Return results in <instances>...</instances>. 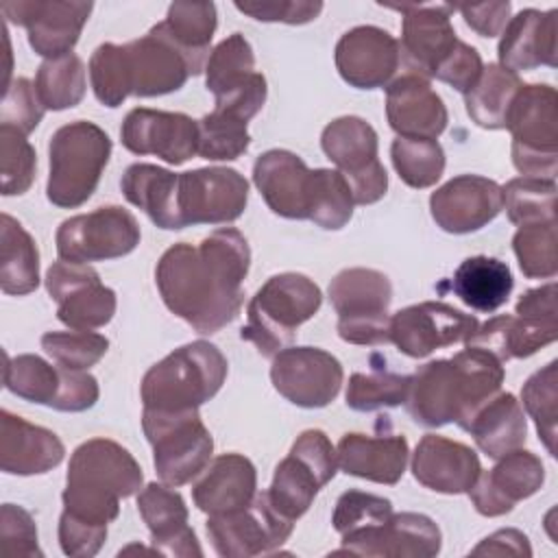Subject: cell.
Segmentation results:
<instances>
[{
    "mask_svg": "<svg viewBox=\"0 0 558 558\" xmlns=\"http://www.w3.org/2000/svg\"><path fill=\"white\" fill-rule=\"evenodd\" d=\"M266 92H268V87H266L264 74L253 72L242 85H238L235 89H231L225 96L216 98V107L214 109L225 111L229 116H235V118L248 122L264 107Z\"/></svg>",
    "mask_w": 558,
    "mask_h": 558,
    "instance_id": "cell-60",
    "label": "cell"
},
{
    "mask_svg": "<svg viewBox=\"0 0 558 558\" xmlns=\"http://www.w3.org/2000/svg\"><path fill=\"white\" fill-rule=\"evenodd\" d=\"M107 538V525H94L81 521L68 512L59 517V545L65 556L92 558L98 554Z\"/></svg>",
    "mask_w": 558,
    "mask_h": 558,
    "instance_id": "cell-59",
    "label": "cell"
},
{
    "mask_svg": "<svg viewBox=\"0 0 558 558\" xmlns=\"http://www.w3.org/2000/svg\"><path fill=\"white\" fill-rule=\"evenodd\" d=\"M120 140L135 155H157L166 163L181 166L198 150V120L177 111L137 107L126 113Z\"/></svg>",
    "mask_w": 558,
    "mask_h": 558,
    "instance_id": "cell-19",
    "label": "cell"
},
{
    "mask_svg": "<svg viewBox=\"0 0 558 558\" xmlns=\"http://www.w3.org/2000/svg\"><path fill=\"white\" fill-rule=\"evenodd\" d=\"M329 301L338 314V336L349 344L377 347L390 342V279L375 268H344L329 283Z\"/></svg>",
    "mask_w": 558,
    "mask_h": 558,
    "instance_id": "cell-8",
    "label": "cell"
},
{
    "mask_svg": "<svg viewBox=\"0 0 558 558\" xmlns=\"http://www.w3.org/2000/svg\"><path fill=\"white\" fill-rule=\"evenodd\" d=\"M46 290L57 303V318L70 329H98L116 314V292L102 286L89 264L54 262L46 272Z\"/></svg>",
    "mask_w": 558,
    "mask_h": 558,
    "instance_id": "cell-16",
    "label": "cell"
},
{
    "mask_svg": "<svg viewBox=\"0 0 558 558\" xmlns=\"http://www.w3.org/2000/svg\"><path fill=\"white\" fill-rule=\"evenodd\" d=\"M514 314L545 327H558V307H556V283H545L532 288L517 301Z\"/></svg>",
    "mask_w": 558,
    "mask_h": 558,
    "instance_id": "cell-63",
    "label": "cell"
},
{
    "mask_svg": "<svg viewBox=\"0 0 558 558\" xmlns=\"http://www.w3.org/2000/svg\"><path fill=\"white\" fill-rule=\"evenodd\" d=\"M353 196L347 179L338 170L316 168L310 179L307 220L323 229H342L353 216Z\"/></svg>",
    "mask_w": 558,
    "mask_h": 558,
    "instance_id": "cell-43",
    "label": "cell"
},
{
    "mask_svg": "<svg viewBox=\"0 0 558 558\" xmlns=\"http://www.w3.org/2000/svg\"><path fill=\"white\" fill-rule=\"evenodd\" d=\"M216 24L214 2H172L166 20L153 28L183 54L192 76H196L209 59Z\"/></svg>",
    "mask_w": 558,
    "mask_h": 558,
    "instance_id": "cell-34",
    "label": "cell"
},
{
    "mask_svg": "<svg viewBox=\"0 0 558 558\" xmlns=\"http://www.w3.org/2000/svg\"><path fill=\"white\" fill-rule=\"evenodd\" d=\"M323 153L347 179L355 205L377 203L388 190V174L377 159V133L357 118L342 116L329 122L320 135Z\"/></svg>",
    "mask_w": 558,
    "mask_h": 558,
    "instance_id": "cell-11",
    "label": "cell"
},
{
    "mask_svg": "<svg viewBox=\"0 0 558 558\" xmlns=\"http://www.w3.org/2000/svg\"><path fill=\"white\" fill-rule=\"evenodd\" d=\"M41 349L63 368L87 371L107 353L109 340L89 329L46 331L41 336Z\"/></svg>",
    "mask_w": 558,
    "mask_h": 558,
    "instance_id": "cell-52",
    "label": "cell"
},
{
    "mask_svg": "<svg viewBox=\"0 0 558 558\" xmlns=\"http://www.w3.org/2000/svg\"><path fill=\"white\" fill-rule=\"evenodd\" d=\"M336 449L325 432L305 429L277 464L268 499L288 519L303 517L318 490L336 475Z\"/></svg>",
    "mask_w": 558,
    "mask_h": 558,
    "instance_id": "cell-10",
    "label": "cell"
},
{
    "mask_svg": "<svg viewBox=\"0 0 558 558\" xmlns=\"http://www.w3.org/2000/svg\"><path fill=\"white\" fill-rule=\"evenodd\" d=\"M92 2H2L0 11L17 26H26L31 48L46 57L57 59L70 54L76 46L81 31L92 13Z\"/></svg>",
    "mask_w": 558,
    "mask_h": 558,
    "instance_id": "cell-18",
    "label": "cell"
},
{
    "mask_svg": "<svg viewBox=\"0 0 558 558\" xmlns=\"http://www.w3.org/2000/svg\"><path fill=\"white\" fill-rule=\"evenodd\" d=\"M131 96L153 98L177 92L192 76L183 54L155 28L144 37L124 44Z\"/></svg>",
    "mask_w": 558,
    "mask_h": 558,
    "instance_id": "cell-29",
    "label": "cell"
},
{
    "mask_svg": "<svg viewBox=\"0 0 558 558\" xmlns=\"http://www.w3.org/2000/svg\"><path fill=\"white\" fill-rule=\"evenodd\" d=\"M410 377L375 368L371 373H353L347 386V405L355 412H375L405 403Z\"/></svg>",
    "mask_w": 558,
    "mask_h": 558,
    "instance_id": "cell-48",
    "label": "cell"
},
{
    "mask_svg": "<svg viewBox=\"0 0 558 558\" xmlns=\"http://www.w3.org/2000/svg\"><path fill=\"white\" fill-rule=\"evenodd\" d=\"M504 209V190L493 179L460 174L429 196V211L447 233H473L486 227Z\"/></svg>",
    "mask_w": 558,
    "mask_h": 558,
    "instance_id": "cell-21",
    "label": "cell"
},
{
    "mask_svg": "<svg viewBox=\"0 0 558 558\" xmlns=\"http://www.w3.org/2000/svg\"><path fill=\"white\" fill-rule=\"evenodd\" d=\"M248 203V183L233 168H198L179 174L177 211L181 229L238 220Z\"/></svg>",
    "mask_w": 558,
    "mask_h": 558,
    "instance_id": "cell-14",
    "label": "cell"
},
{
    "mask_svg": "<svg viewBox=\"0 0 558 558\" xmlns=\"http://www.w3.org/2000/svg\"><path fill=\"white\" fill-rule=\"evenodd\" d=\"M320 303V288L310 277L299 272L272 275L251 299L240 338L264 357H275L294 342L296 329L318 312Z\"/></svg>",
    "mask_w": 558,
    "mask_h": 558,
    "instance_id": "cell-5",
    "label": "cell"
},
{
    "mask_svg": "<svg viewBox=\"0 0 558 558\" xmlns=\"http://www.w3.org/2000/svg\"><path fill=\"white\" fill-rule=\"evenodd\" d=\"M144 473L135 458L116 440L92 438L78 445L70 458L63 512L94 523L107 525L120 512V499L142 488Z\"/></svg>",
    "mask_w": 558,
    "mask_h": 558,
    "instance_id": "cell-3",
    "label": "cell"
},
{
    "mask_svg": "<svg viewBox=\"0 0 558 558\" xmlns=\"http://www.w3.org/2000/svg\"><path fill=\"white\" fill-rule=\"evenodd\" d=\"M63 442L54 432L33 425L9 410L0 412V469L9 475H39L61 464Z\"/></svg>",
    "mask_w": 558,
    "mask_h": 558,
    "instance_id": "cell-31",
    "label": "cell"
},
{
    "mask_svg": "<svg viewBox=\"0 0 558 558\" xmlns=\"http://www.w3.org/2000/svg\"><path fill=\"white\" fill-rule=\"evenodd\" d=\"M504 207L508 220L519 227L556 220V181L519 177L506 183Z\"/></svg>",
    "mask_w": 558,
    "mask_h": 558,
    "instance_id": "cell-44",
    "label": "cell"
},
{
    "mask_svg": "<svg viewBox=\"0 0 558 558\" xmlns=\"http://www.w3.org/2000/svg\"><path fill=\"white\" fill-rule=\"evenodd\" d=\"M98 381L85 371H72L61 366V390L54 401L59 412H83L98 401Z\"/></svg>",
    "mask_w": 558,
    "mask_h": 558,
    "instance_id": "cell-61",
    "label": "cell"
},
{
    "mask_svg": "<svg viewBox=\"0 0 558 558\" xmlns=\"http://www.w3.org/2000/svg\"><path fill=\"white\" fill-rule=\"evenodd\" d=\"M412 473L418 484L442 495L469 493L482 473L477 453L458 440L425 434L412 453Z\"/></svg>",
    "mask_w": 558,
    "mask_h": 558,
    "instance_id": "cell-25",
    "label": "cell"
},
{
    "mask_svg": "<svg viewBox=\"0 0 558 558\" xmlns=\"http://www.w3.org/2000/svg\"><path fill=\"white\" fill-rule=\"evenodd\" d=\"M4 388L24 401L52 408L61 390V366L33 353L4 355Z\"/></svg>",
    "mask_w": 558,
    "mask_h": 558,
    "instance_id": "cell-41",
    "label": "cell"
},
{
    "mask_svg": "<svg viewBox=\"0 0 558 558\" xmlns=\"http://www.w3.org/2000/svg\"><path fill=\"white\" fill-rule=\"evenodd\" d=\"M251 266L246 238L233 229H216L198 246L179 242L157 262L155 281L166 307L198 333H216L229 325L242 303V281Z\"/></svg>",
    "mask_w": 558,
    "mask_h": 558,
    "instance_id": "cell-1",
    "label": "cell"
},
{
    "mask_svg": "<svg viewBox=\"0 0 558 558\" xmlns=\"http://www.w3.org/2000/svg\"><path fill=\"white\" fill-rule=\"evenodd\" d=\"M342 364L316 347H288L272 357L270 381L275 390L299 408L329 405L342 386Z\"/></svg>",
    "mask_w": 558,
    "mask_h": 558,
    "instance_id": "cell-15",
    "label": "cell"
},
{
    "mask_svg": "<svg viewBox=\"0 0 558 558\" xmlns=\"http://www.w3.org/2000/svg\"><path fill=\"white\" fill-rule=\"evenodd\" d=\"M482 453L497 460L525 442L527 423L521 403L510 392H497L488 399L464 427Z\"/></svg>",
    "mask_w": 558,
    "mask_h": 558,
    "instance_id": "cell-35",
    "label": "cell"
},
{
    "mask_svg": "<svg viewBox=\"0 0 558 558\" xmlns=\"http://www.w3.org/2000/svg\"><path fill=\"white\" fill-rule=\"evenodd\" d=\"M519 268L530 279H551L558 272L556 220L519 227L512 238Z\"/></svg>",
    "mask_w": 558,
    "mask_h": 558,
    "instance_id": "cell-50",
    "label": "cell"
},
{
    "mask_svg": "<svg viewBox=\"0 0 558 558\" xmlns=\"http://www.w3.org/2000/svg\"><path fill=\"white\" fill-rule=\"evenodd\" d=\"M469 28L480 37H497L510 22L512 4L506 2H482V4H462L458 7Z\"/></svg>",
    "mask_w": 558,
    "mask_h": 558,
    "instance_id": "cell-62",
    "label": "cell"
},
{
    "mask_svg": "<svg viewBox=\"0 0 558 558\" xmlns=\"http://www.w3.org/2000/svg\"><path fill=\"white\" fill-rule=\"evenodd\" d=\"M473 556H504V554H510V556H532V549H530V543H527V536L519 530H499L490 536H486L473 551Z\"/></svg>",
    "mask_w": 558,
    "mask_h": 558,
    "instance_id": "cell-64",
    "label": "cell"
},
{
    "mask_svg": "<svg viewBox=\"0 0 558 558\" xmlns=\"http://www.w3.org/2000/svg\"><path fill=\"white\" fill-rule=\"evenodd\" d=\"M109 157L111 140L98 124L76 120L59 126L48 146V201L63 209L81 207L96 192Z\"/></svg>",
    "mask_w": 558,
    "mask_h": 558,
    "instance_id": "cell-6",
    "label": "cell"
},
{
    "mask_svg": "<svg viewBox=\"0 0 558 558\" xmlns=\"http://www.w3.org/2000/svg\"><path fill=\"white\" fill-rule=\"evenodd\" d=\"M390 514H392L390 499L373 493H364V490H347L336 501L331 523L340 536H349L388 521Z\"/></svg>",
    "mask_w": 558,
    "mask_h": 558,
    "instance_id": "cell-54",
    "label": "cell"
},
{
    "mask_svg": "<svg viewBox=\"0 0 558 558\" xmlns=\"http://www.w3.org/2000/svg\"><path fill=\"white\" fill-rule=\"evenodd\" d=\"M408 440L399 434H344L336 447L338 469L375 484H397L408 464Z\"/></svg>",
    "mask_w": 558,
    "mask_h": 558,
    "instance_id": "cell-32",
    "label": "cell"
},
{
    "mask_svg": "<svg viewBox=\"0 0 558 558\" xmlns=\"http://www.w3.org/2000/svg\"><path fill=\"white\" fill-rule=\"evenodd\" d=\"M525 412L534 418L536 432L549 456H556V423H558V362H549L536 371L521 388Z\"/></svg>",
    "mask_w": 558,
    "mask_h": 558,
    "instance_id": "cell-47",
    "label": "cell"
},
{
    "mask_svg": "<svg viewBox=\"0 0 558 558\" xmlns=\"http://www.w3.org/2000/svg\"><path fill=\"white\" fill-rule=\"evenodd\" d=\"M558 11L523 9L501 31L497 48L499 65L510 72H527L541 65L556 68L558 63Z\"/></svg>",
    "mask_w": 558,
    "mask_h": 558,
    "instance_id": "cell-26",
    "label": "cell"
},
{
    "mask_svg": "<svg viewBox=\"0 0 558 558\" xmlns=\"http://www.w3.org/2000/svg\"><path fill=\"white\" fill-rule=\"evenodd\" d=\"M0 220V288L4 294L22 296L39 286V251L13 216L2 214Z\"/></svg>",
    "mask_w": 558,
    "mask_h": 558,
    "instance_id": "cell-39",
    "label": "cell"
},
{
    "mask_svg": "<svg viewBox=\"0 0 558 558\" xmlns=\"http://www.w3.org/2000/svg\"><path fill=\"white\" fill-rule=\"evenodd\" d=\"M257 493V473L242 453L214 458L203 477L192 486L194 506L205 514H225L244 508Z\"/></svg>",
    "mask_w": 558,
    "mask_h": 558,
    "instance_id": "cell-33",
    "label": "cell"
},
{
    "mask_svg": "<svg viewBox=\"0 0 558 558\" xmlns=\"http://www.w3.org/2000/svg\"><path fill=\"white\" fill-rule=\"evenodd\" d=\"M137 512L144 519L153 545L166 556H203L194 530L187 525V506L174 486L150 482L137 495Z\"/></svg>",
    "mask_w": 558,
    "mask_h": 558,
    "instance_id": "cell-30",
    "label": "cell"
},
{
    "mask_svg": "<svg viewBox=\"0 0 558 558\" xmlns=\"http://www.w3.org/2000/svg\"><path fill=\"white\" fill-rule=\"evenodd\" d=\"M506 371L497 357L466 347L451 360L423 364L410 377L405 408L418 425L458 423L464 429L471 416L499 392Z\"/></svg>",
    "mask_w": 558,
    "mask_h": 558,
    "instance_id": "cell-2",
    "label": "cell"
},
{
    "mask_svg": "<svg viewBox=\"0 0 558 558\" xmlns=\"http://www.w3.org/2000/svg\"><path fill=\"white\" fill-rule=\"evenodd\" d=\"M142 429L153 447V462L159 480L168 486L192 482L211 460L214 438L198 416L190 412H142Z\"/></svg>",
    "mask_w": 558,
    "mask_h": 558,
    "instance_id": "cell-9",
    "label": "cell"
},
{
    "mask_svg": "<svg viewBox=\"0 0 558 558\" xmlns=\"http://www.w3.org/2000/svg\"><path fill=\"white\" fill-rule=\"evenodd\" d=\"M37 155L28 144L26 135L17 129L0 126V174H2V194L15 196L24 194L35 179Z\"/></svg>",
    "mask_w": 558,
    "mask_h": 558,
    "instance_id": "cell-53",
    "label": "cell"
},
{
    "mask_svg": "<svg viewBox=\"0 0 558 558\" xmlns=\"http://www.w3.org/2000/svg\"><path fill=\"white\" fill-rule=\"evenodd\" d=\"M397 174L410 187H432L445 170V150L436 140L397 137L390 146Z\"/></svg>",
    "mask_w": 558,
    "mask_h": 558,
    "instance_id": "cell-46",
    "label": "cell"
},
{
    "mask_svg": "<svg viewBox=\"0 0 558 558\" xmlns=\"http://www.w3.org/2000/svg\"><path fill=\"white\" fill-rule=\"evenodd\" d=\"M386 118L399 137L436 140L447 129V107L429 81L403 74L386 87Z\"/></svg>",
    "mask_w": 558,
    "mask_h": 558,
    "instance_id": "cell-27",
    "label": "cell"
},
{
    "mask_svg": "<svg viewBox=\"0 0 558 558\" xmlns=\"http://www.w3.org/2000/svg\"><path fill=\"white\" fill-rule=\"evenodd\" d=\"M235 9L259 22H283V24H307L323 11L318 0H253L235 2Z\"/></svg>",
    "mask_w": 558,
    "mask_h": 558,
    "instance_id": "cell-57",
    "label": "cell"
},
{
    "mask_svg": "<svg viewBox=\"0 0 558 558\" xmlns=\"http://www.w3.org/2000/svg\"><path fill=\"white\" fill-rule=\"evenodd\" d=\"M312 170L283 148L266 150L253 166V183L272 214L290 220H307Z\"/></svg>",
    "mask_w": 558,
    "mask_h": 558,
    "instance_id": "cell-28",
    "label": "cell"
},
{
    "mask_svg": "<svg viewBox=\"0 0 558 558\" xmlns=\"http://www.w3.org/2000/svg\"><path fill=\"white\" fill-rule=\"evenodd\" d=\"M477 318L442 301H423L390 316V342L408 357H427L436 349L466 344Z\"/></svg>",
    "mask_w": 558,
    "mask_h": 558,
    "instance_id": "cell-17",
    "label": "cell"
},
{
    "mask_svg": "<svg viewBox=\"0 0 558 558\" xmlns=\"http://www.w3.org/2000/svg\"><path fill=\"white\" fill-rule=\"evenodd\" d=\"M442 536L438 525L416 512L390 514L388 521L362 532L342 536L336 554H355L366 558H432L440 551Z\"/></svg>",
    "mask_w": 558,
    "mask_h": 558,
    "instance_id": "cell-20",
    "label": "cell"
},
{
    "mask_svg": "<svg viewBox=\"0 0 558 558\" xmlns=\"http://www.w3.org/2000/svg\"><path fill=\"white\" fill-rule=\"evenodd\" d=\"M44 111L46 109L37 98L35 85L28 78L17 76L9 81L0 107V126H11L22 135H28L41 122Z\"/></svg>",
    "mask_w": 558,
    "mask_h": 558,
    "instance_id": "cell-55",
    "label": "cell"
},
{
    "mask_svg": "<svg viewBox=\"0 0 558 558\" xmlns=\"http://www.w3.org/2000/svg\"><path fill=\"white\" fill-rule=\"evenodd\" d=\"M558 338V327H545L530 323L521 316H495L484 325H477L466 347L482 349L497 357L501 364L514 357H530L538 349L551 344Z\"/></svg>",
    "mask_w": 558,
    "mask_h": 558,
    "instance_id": "cell-38",
    "label": "cell"
},
{
    "mask_svg": "<svg viewBox=\"0 0 558 558\" xmlns=\"http://www.w3.org/2000/svg\"><path fill=\"white\" fill-rule=\"evenodd\" d=\"M253 72V48L242 33H233L209 52V59L205 63V85L216 98H220L242 85Z\"/></svg>",
    "mask_w": 558,
    "mask_h": 558,
    "instance_id": "cell-45",
    "label": "cell"
},
{
    "mask_svg": "<svg viewBox=\"0 0 558 558\" xmlns=\"http://www.w3.org/2000/svg\"><path fill=\"white\" fill-rule=\"evenodd\" d=\"M545 466L538 456L521 447L497 458L490 471H482L469 488V497L482 517H501L519 501L541 490Z\"/></svg>",
    "mask_w": 558,
    "mask_h": 558,
    "instance_id": "cell-24",
    "label": "cell"
},
{
    "mask_svg": "<svg viewBox=\"0 0 558 558\" xmlns=\"http://www.w3.org/2000/svg\"><path fill=\"white\" fill-rule=\"evenodd\" d=\"M403 13L401 22V61L408 63L410 72L423 78L434 76L438 63L458 44L456 31L451 26V13L456 7L449 4H392Z\"/></svg>",
    "mask_w": 558,
    "mask_h": 558,
    "instance_id": "cell-22",
    "label": "cell"
},
{
    "mask_svg": "<svg viewBox=\"0 0 558 558\" xmlns=\"http://www.w3.org/2000/svg\"><path fill=\"white\" fill-rule=\"evenodd\" d=\"M0 534L9 556H41L37 545V525L28 510L15 504H4L0 510Z\"/></svg>",
    "mask_w": 558,
    "mask_h": 558,
    "instance_id": "cell-56",
    "label": "cell"
},
{
    "mask_svg": "<svg viewBox=\"0 0 558 558\" xmlns=\"http://www.w3.org/2000/svg\"><path fill=\"white\" fill-rule=\"evenodd\" d=\"M482 70H484V63H482L480 52L473 46L458 39L453 50L434 70V76L438 81L451 85L453 89L466 94L480 78Z\"/></svg>",
    "mask_w": 558,
    "mask_h": 558,
    "instance_id": "cell-58",
    "label": "cell"
},
{
    "mask_svg": "<svg viewBox=\"0 0 558 558\" xmlns=\"http://www.w3.org/2000/svg\"><path fill=\"white\" fill-rule=\"evenodd\" d=\"M244 120L214 109L198 120V150L203 159L209 161H231L246 153L251 135Z\"/></svg>",
    "mask_w": 558,
    "mask_h": 558,
    "instance_id": "cell-49",
    "label": "cell"
},
{
    "mask_svg": "<svg viewBox=\"0 0 558 558\" xmlns=\"http://www.w3.org/2000/svg\"><path fill=\"white\" fill-rule=\"evenodd\" d=\"M521 85L519 74L499 63L484 65L475 85L464 94L469 118L482 129H506L510 102Z\"/></svg>",
    "mask_w": 558,
    "mask_h": 558,
    "instance_id": "cell-40",
    "label": "cell"
},
{
    "mask_svg": "<svg viewBox=\"0 0 558 558\" xmlns=\"http://www.w3.org/2000/svg\"><path fill=\"white\" fill-rule=\"evenodd\" d=\"M140 225L118 205L98 207L63 220L57 229V255L63 262L89 264L129 255L140 244Z\"/></svg>",
    "mask_w": 558,
    "mask_h": 558,
    "instance_id": "cell-12",
    "label": "cell"
},
{
    "mask_svg": "<svg viewBox=\"0 0 558 558\" xmlns=\"http://www.w3.org/2000/svg\"><path fill=\"white\" fill-rule=\"evenodd\" d=\"M451 292L471 310L490 314L508 303L514 288L512 272L497 257H466L449 279Z\"/></svg>",
    "mask_w": 558,
    "mask_h": 558,
    "instance_id": "cell-37",
    "label": "cell"
},
{
    "mask_svg": "<svg viewBox=\"0 0 558 558\" xmlns=\"http://www.w3.org/2000/svg\"><path fill=\"white\" fill-rule=\"evenodd\" d=\"M89 81L94 96L105 107H118L131 96V78L124 44H100L89 59Z\"/></svg>",
    "mask_w": 558,
    "mask_h": 558,
    "instance_id": "cell-51",
    "label": "cell"
},
{
    "mask_svg": "<svg viewBox=\"0 0 558 558\" xmlns=\"http://www.w3.org/2000/svg\"><path fill=\"white\" fill-rule=\"evenodd\" d=\"M227 357L205 340H194L150 366L142 379L144 410L190 412L209 401L227 379Z\"/></svg>",
    "mask_w": 558,
    "mask_h": 558,
    "instance_id": "cell-4",
    "label": "cell"
},
{
    "mask_svg": "<svg viewBox=\"0 0 558 558\" xmlns=\"http://www.w3.org/2000/svg\"><path fill=\"white\" fill-rule=\"evenodd\" d=\"M506 129L512 135V163L523 177L556 179L558 166V94L551 85H521Z\"/></svg>",
    "mask_w": 558,
    "mask_h": 558,
    "instance_id": "cell-7",
    "label": "cell"
},
{
    "mask_svg": "<svg viewBox=\"0 0 558 558\" xmlns=\"http://www.w3.org/2000/svg\"><path fill=\"white\" fill-rule=\"evenodd\" d=\"M35 92L44 109L63 111L76 107L85 96V65L70 52L57 59H46L35 78Z\"/></svg>",
    "mask_w": 558,
    "mask_h": 558,
    "instance_id": "cell-42",
    "label": "cell"
},
{
    "mask_svg": "<svg viewBox=\"0 0 558 558\" xmlns=\"http://www.w3.org/2000/svg\"><path fill=\"white\" fill-rule=\"evenodd\" d=\"M336 68L357 89L386 87L401 63L399 41L379 26H355L336 44Z\"/></svg>",
    "mask_w": 558,
    "mask_h": 558,
    "instance_id": "cell-23",
    "label": "cell"
},
{
    "mask_svg": "<svg viewBox=\"0 0 558 558\" xmlns=\"http://www.w3.org/2000/svg\"><path fill=\"white\" fill-rule=\"evenodd\" d=\"M292 527L294 521L272 506L266 490L255 493L253 501L244 508L225 514H209L205 525L214 551L222 558L270 554L288 541Z\"/></svg>",
    "mask_w": 558,
    "mask_h": 558,
    "instance_id": "cell-13",
    "label": "cell"
},
{
    "mask_svg": "<svg viewBox=\"0 0 558 558\" xmlns=\"http://www.w3.org/2000/svg\"><path fill=\"white\" fill-rule=\"evenodd\" d=\"M177 187L179 174L155 163H133L124 170L120 181L124 198L140 207L161 229H181Z\"/></svg>",
    "mask_w": 558,
    "mask_h": 558,
    "instance_id": "cell-36",
    "label": "cell"
}]
</instances>
